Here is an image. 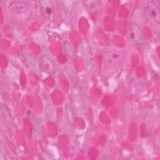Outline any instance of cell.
Returning a JSON list of instances; mask_svg holds the SVG:
<instances>
[{"label":"cell","instance_id":"obj_1","mask_svg":"<svg viewBox=\"0 0 160 160\" xmlns=\"http://www.w3.org/2000/svg\"><path fill=\"white\" fill-rule=\"evenodd\" d=\"M122 59V54L118 51H109L104 54L103 63L106 70H115Z\"/></svg>","mask_w":160,"mask_h":160},{"label":"cell","instance_id":"obj_2","mask_svg":"<svg viewBox=\"0 0 160 160\" xmlns=\"http://www.w3.org/2000/svg\"><path fill=\"white\" fill-rule=\"evenodd\" d=\"M147 15L157 23L160 22V12L157 4L154 1H149L146 6Z\"/></svg>","mask_w":160,"mask_h":160},{"label":"cell","instance_id":"obj_3","mask_svg":"<svg viewBox=\"0 0 160 160\" xmlns=\"http://www.w3.org/2000/svg\"><path fill=\"white\" fill-rule=\"evenodd\" d=\"M29 8V5L24 1H13L8 6V9L16 14L26 13Z\"/></svg>","mask_w":160,"mask_h":160},{"label":"cell","instance_id":"obj_4","mask_svg":"<svg viewBox=\"0 0 160 160\" xmlns=\"http://www.w3.org/2000/svg\"><path fill=\"white\" fill-rule=\"evenodd\" d=\"M129 37L134 43L139 44L142 41V34L140 27L134 22L131 24L129 27Z\"/></svg>","mask_w":160,"mask_h":160}]
</instances>
